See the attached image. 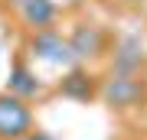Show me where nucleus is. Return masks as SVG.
<instances>
[{"label": "nucleus", "instance_id": "423d86ee", "mask_svg": "<svg viewBox=\"0 0 147 140\" xmlns=\"http://www.w3.org/2000/svg\"><path fill=\"white\" fill-rule=\"evenodd\" d=\"M7 91H13V94H20V98H36V94L42 91V82L36 78V72H33L30 65H23V62H13L10 65V75H7Z\"/></svg>", "mask_w": 147, "mask_h": 140}, {"label": "nucleus", "instance_id": "39448f33", "mask_svg": "<svg viewBox=\"0 0 147 140\" xmlns=\"http://www.w3.org/2000/svg\"><path fill=\"white\" fill-rule=\"evenodd\" d=\"M59 91H62V98L79 101V104L92 101L95 94H98V88H95V82H92V75L85 72V68H72V72L59 82Z\"/></svg>", "mask_w": 147, "mask_h": 140}, {"label": "nucleus", "instance_id": "6e6552de", "mask_svg": "<svg viewBox=\"0 0 147 140\" xmlns=\"http://www.w3.org/2000/svg\"><path fill=\"white\" fill-rule=\"evenodd\" d=\"M141 62H144V52H141V39H134V36L121 39V46H118V52H115V62H111L115 75H137Z\"/></svg>", "mask_w": 147, "mask_h": 140}, {"label": "nucleus", "instance_id": "f03ea898", "mask_svg": "<svg viewBox=\"0 0 147 140\" xmlns=\"http://www.w3.org/2000/svg\"><path fill=\"white\" fill-rule=\"evenodd\" d=\"M33 130V111L26 98L13 91L0 94V140H23Z\"/></svg>", "mask_w": 147, "mask_h": 140}, {"label": "nucleus", "instance_id": "7ed1b4c3", "mask_svg": "<svg viewBox=\"0 0 147 140\" xmlns=\"http://www.w3.org/2000/svg\"><path fill=\"white\" fill-rule=\"evenodd\" d=\"M30 52L39 59V62H49V65H69V62H75L69 39L62 36V33H56L53 26H49V29H36V33H33Z\"/></svg>", "mask_w": 147, "mask_h": 140}, {"label": "nucleus", "instance_id": "9d476101", "mask_svg": "<svg viewBox=\"0 0 147 140\" xmlns=\"http://www.w3.org/2000/svg\"><path fill=\"white\" fill-rule=\"evenodd\" d=\"M23 3H30V0H10V7H16V10H20Z\"/></svg>", "mask_w": 147, "mask_h": 140}, {"label": "nucleus", "instance_id": "f257e3e1", "mask_svg": "<svg viewBox=\"0 0 147 140\" xmlns=\"http://www.w3.org/2000/svg\"><path fill=\"white\" fill-rule=\"evenodd\" d=\"M98 94L111 111H131L147 101V85L137 75H111L98 88Z\"/></svg>", "mask_w": 147, "mask_h": 140}, {"label": "nucleus", "instance_id": "20e7f679", "mask_svg": "<svg viewBox=\"0 0 147 140\" xmlns=\"http://www.w3.org/2000/svg\"><path fill=\"white\" fill-rule=\"evenodd\" d=\"M69 46H72V56L75 59H95L101 56V49H105V33L98 29V26H75L72 36H69Z\"/></svg>", "mask_w": 147, "mask_h": 140}, {"label": "nucleus", "instance_id": "0eeeda50", "mask_svg": "<svg viewBox=\"0 0 147 140\" xmlns=\"http://www.w3.org/2000/svg\"><path fill=\"white\" fill-rule=\"evenodd\" d=\"M56 3L53 0H30V3H23L20 7V20L23 26H30L33 33L36 29H49V26L56 23Z\"/></svg>", "mask_w": 147, "mask_h": 140}, {"label": "nucleus", "instance_id": "1a4fd4ad", "mask_svg": "<svg viewBox=\"0 0 147 140\" xmlns=\"http://www.w3.org/2000/svg\"><path fill=\"white\" fill-rule=\"evenodd\" d=\"M23 140H53V134H46V130H30Z\"/></svg>", "mask_w": 147, "mask_h": 140}]
</instances>
